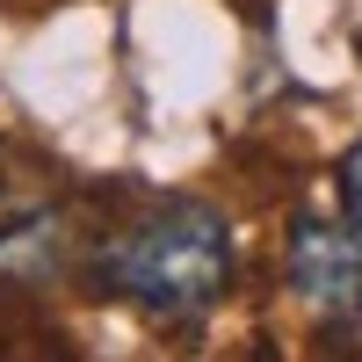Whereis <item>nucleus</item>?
I'll return each mask as SVG.
<instances>
[{
	"label": "nucleus",
	"instance_id": "obj_1",
	"mask_svg": "<svg viewBox=\"0 0 362 362\" xmlns=\"http://www.w3.org/2000/svg\"><path fill=\"white\" fill-rule=\"evenodd\" d=\"M80 276L95 297L131 305L153 326H203L239 283V239L225 210L196 196H160L138 218L95 225Z\"/></svg>",
	"mask_w": 362,
	"mask_h": 362
},
{
	"label": "nucleus",
	"instance_id": "obj_2",
	"mask_svg": "<svg viewBox=\"0 0 362 362\" xmlns=\"http://www.w3.org/2000/svg\"><path fill=\"white\" fill-rule=\"evenodd\" d=\"M283 283L319 326H334V334H355L362 326V247H355V232L341 218H319V210L290 218Z\"/></svg>",
	"mask_w": 362,
	"mask_h": 362
},
{
	"label": "nucleus",
	"instance_id": "obj_3",
	"mask_svg": "<svg viewBox=\"0 0 362 362\" xmlns=\"http://www.w3.org/2000/svg\"><path fill=\"white\" fill-rule=\"evenodd\" d=\"M341 225L355 232V247H362V138L341 153Z\"/></svg>",
	"mask_w": 362,
	"mask_h": 362
}]
</instances>
